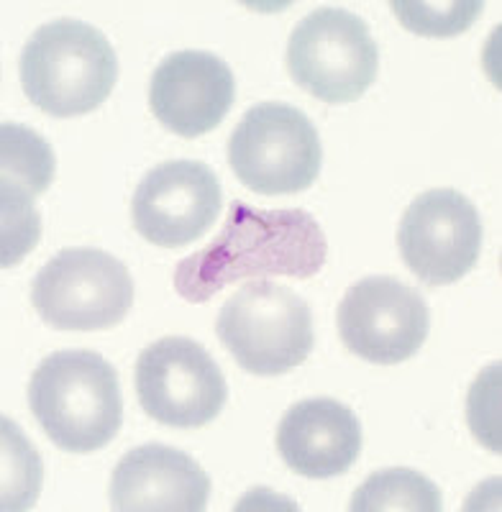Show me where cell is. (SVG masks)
Returning a JSON list of instances; mask_svg holds the SVG:
<instances>
[{
  "instance_id": "cell-10",
  "label": "cell",
  "mask_w": 502,
  "mask_h": 512,
  "mask_svg": "<svg viewBox=\"0 0 502 512\" xmlns=\"http://www.w3.org/2000/svg\"><path fill=\"white\" fill-rule=\"evenodd\" d=\"M405 267L431 287L454 285L474 269L482 251V221L462 192L428 190L408 205L397 228Z\"/></svg>"
},
{
  "instance_id": "cell-5",
  "label": "cell",
  "mask_w": 502,
  "mask_h": 512,
  "mask_svg": "<svg viewBox=\"0 0 502 512\" xmlns=\"http://www.w3.org/2000/svg\"><path fill=\"white\" fill-rule=\"evenodd\" d=\"M323 149L308 116L285 103H259L228 139V164L257 195H298L321 175Z\"/></svg>"
},
{
  "instance_id": "cell-16",
  "label": "cell",
  "mask_w": 502,
  "mask_h": 512,
  "mask_svg": "<svg viewBox=\"0 0 502 512\" xmlns=\"http://www.w3.org/2000/svg\"><path fill=\"white\" fill-rule=\"evenodd\" d=\"M52 146L31 128L18 123L0 126V185H13L29 195H41L54 180Z\"/></svg>"
},
{
  "instance_id": "cell-7",
  "label": "cell",
  "mask_w": 502,
  "mask_h": 512,
  "mask_svg": "<svg viewBox=\"0 0 502 512\" xmlns=\"http://www.w3.org/2000/svg\"><path fill=\"white\" fill-rule=\"evenodd\" d=\"M31 303L57 331H108L134 305L129 267L100 249H65L36 274Z\"/></svg>"
},
{
  "instance_id": "cell-17",
  "label": "cell",
  "mask_w": 502,
  "mask_h": 512,
  "mask_svg": "<svg viewBox=\"0 0 502 512\" xmlns=\"http://www.w3.org/2000/svg\"><path fill=\"white\" fill-rule=\"evenodd\" d=\"M3 431V510H29L41 489V459L11 418L0 420Z\"/></svg>"
},
{
  "instance_id": "cell-4",
  "label": "cell",
  "mask_w": 502,
  "mask_h": 512,
  "mask_svg": "<svg viewBox=\"0 0 502 512\" xmlns=\"http://www.w3.org/2000/svg\"><path fill=\"white\" fill-rule=\"evenodd\" d=\"M216 333L244 372L280 377L313 351V313L303 297L277 282L241 287L221 308Z\"/></svg>"
},
{
  "instance_id": "cell-14",
  "label": "cell",
  "mask_w": 502,
  "mask_h": 512,
  "mask_svg": "<svg viewBox=\"0 0 502 512\" xmlns=\"http://www.w3.org/2000/svg\"><path fill=\"white\" fill-rule=\"evenodd\" d=\"M277 451L300 477H341L362 454V425L344 402L310 397L282 415Z\"/></svg>"
},
{
  "instance_id": "cell-8",
  "label": "cell",
  "mask_w": 502,
  "mask_h": 512,
  "mask_svg": "<svg viewBox=\"0 0 502 512\" xmlns=\"http://www.w3.org/2000/svg\"><path fill=\"white\" fill-rule=\"evenodd\" d=\"M136 395L157 423L200 428L221 415L228 384L213 356L193 338L167 336L139 354Z\"/></svg>"
},
{
  "instance_id": "cell-1",
  "label": "cell",
  "mask_w": 502,
  "mask_h": 512,
  "mask_svg": "<svg viewBox=\"0 0 502 512\" xmlns=\"http://www.w3.org/2000/svg\"><path fill=\"white\" fill-rule=\"evenodd\" d=\"M326 256V233L308 210H262L234 200L211 244L175 267V290L187 303H208L249 277H316Z\"/></svg>"
},
{
  "instance_id": "cell-12",
  "label": "cell",
  "mask_w": 502,
  "mask_h": 512,
  "mask_svg": "<svg viewBox=\"0 0 502 512\" xmlns=\"http://www.w3.org/2000/svg\"><path fill=\"white\" fill-rule=\"evenodd\" d=\"M236 100L234 72L221 57L185 49L164 57L149 82V105L167 131L185 139L211 134Z\"/></svg>"
},
{
  "instance_id": "cell-9",
  "label": "cell",
  "mask_w": 502,
  "mask_h": 512,
  "mask_svg": "<svg viewBox=\"0 0 502 512\" xmlns=\"http://www.w3.org/2000/svg\"><path fill=\"white\" fill-rule=\"evenodd\" d=\"M336 320L346 349L382 367L418 354L431 331V313L421 292L387 274L364 277L349 287Z\"/></svg>"
},
{
  "instance_id": "cell-2",
  "label": "cell",
  "mask_w": 502,
  "mask_h": 512,
  "mask_svg": "<svg viewBox=\"0 0 502 512\" xmlns=\"http://www.w3.org/2000/svg\"><path fill=\"white\" fill-rule=\"evenodd\" d=\"M29 408L54 446L93 454L121 431L118 372L95 351L49 354L31 374Z\"/></svg>"
},
{
  "instance_id": "cell-15",
  "label": "cell",
  "mask_w": 502,
  "mask_h": 512,
  "mask_svg": "<svg viewBox=\"0 0 502 512\" xmlns=\"http://www.w3.org/2000/svg\"><path fill=\"white\" fill-rule=\"evenodd\" d=\"M441 507V489L415 469L374 472L349 502L351 512H438Z\"/></svg>"
},
{
  "instance_id": "cell-13",
  "label": "cell",
  "mask_w": 502,
  "mask_h": 512,
  "mask_svg": "<svg viewBox=\"0 0 502 512\" xmlns=\"http://www.w3.org/2000/svg\"><path fill=\"white\" fill-rule=\"evenodd\" d=\"M211 479L193 456L162 443L131 448L111 474L116 512H203Z\"/></svg>"
},
{
  "instance_id": "cell-3",
  "label": "cell",
  "mask_w": 502,
  "mask_h": 512,
  "mask_svg": "<svg viewBox=\"0 0 502 512\" xmlns=\"http://www.w3.org/2000/svg\"><path fill=\"white\" fill-rule=\"evenodd\" d=\"M118 80L111 41L77 18L41 26L21 52V85L36 108L54 118L93 113Z\"/></svg>"
},
{
  "instance_id": "cell-6",
  "label": "cell",
  "mask_w": 502,
  "mask_h": 512,
  "mask_svg": "<svg viewBox=\"0 0 502 512\" xmlns=\"http://www.w3.org/2000/svg\"><path fill=\"white\" fill-rule=\"evenodd\" d=\"M380 52L369 26L344 8L308 13L287 41V70L300 88L331 105L354 103L377 80Z\"/></svg>"
},
{
  "instance_id": "cell-19",
  "label": "cell",
  "mask_w": 502,
  "mask_h": 512,
  "mask_svg": "<svg viewBox=\"0 0 502 512\" xmlns=\"http://www.w3.org/2000/svg\"><path fill=\"white\" fill-rule=\"evenodd\" d=\"M0 213H3V244L0 264L13 267L39 244L41 218L34 205V195L13 185H0Z\"/></svg>"
},
{
  "instance_id": "cell-20",
  "label": "cell",
  "mask_w": 502,
  "mask_h": 512,
  "mask_svg": "<svg viewBox=\"0 0 502 512\" xmlns=\"http://www.w3.org/2000/svg\"><path fill=\"white\" fill-rule=\"evenodd\" d=\"M469 428L490 451L500 454V364L487 367L469 390Z\"/></svg>"
},
{
  "instance_id": "cell-18",
  "label": "cell",
  "mask_w": 502,
  "mask_h": 512,
  "mask_svg": "<svg viewBox=\"0 0 502 512\" xmlns=\"http://www.w3.org/2000/svg\"><path fill=\"white\" fill-rule=\"evenodd\" d=\"M392 13L408 31L418 36H436L451 39L472 29V24L482 16L485 3L482 0H392Z\"/></svg>"
},
{
  "instance_id": "cell-11",
  "label": "cell",
  "mask_w": 502,
  "mask_h": 512,
  "mask_svg": "<svg viewBox=\"0 0 502 512\" xmlns=\"http://www.w3.org/2000/svg\"><path fill=\"white\" fill-rule=\"evenodd\" d=\"M221 205V182L208 164L172 159L141 177L131 198V221L149 244L180 249L205 236Z\"/></svg>"
}]
</instances>
